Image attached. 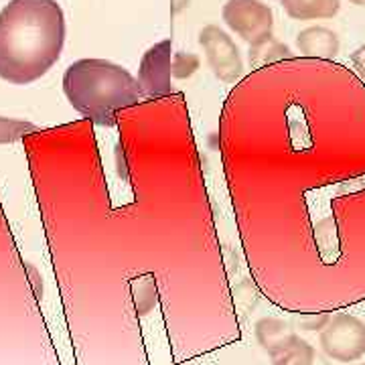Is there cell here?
Returning a JSON list of instances; mask_svg holds the SVG:
<instances>
[{
    "label": "cell",
    "instance_id": "6da1fadb",
    "mask_svg": "<svg viewBox=\"0 0 365 365\" xmlns=\"http://www.w3.org/2000/svg\"><path fill=\"white\" fill-rule=\"evenodd\" d=\"M66 45L57 0H11L0 11V78L26 86L51 69Z\"/></svg>",
    "mask_w": 365,
    "mask_h": 365
},
{
    "label": "cell",
    "instance_id": "7a4b0ae2",
    "mask_svg": "<svg viewBox=\"0 0 365 365\" xmlns=\"http://www.w3.org/2000/svg\"><path fill=\"white\" fill-rule=\"evenodd\" d=\"M69 104L98 126H114L118 112L144 98L138 79L108 59H79L63 73Z\"/></svg>",
    "mask_w": 365,
    "mask_h": 365
},
{
    "label": "cell",
    "instance_id": "3957f363",
    "mask_svg": "<svg viewBox=\"0 0 365 365\" xmlns=\"http://www.w3.org/2000/svg\"><path fill=\"white\" fill-rule=\"evenodd\" d=\"M222 19L250 47L272 39L274 13L262 0H227L223 4Z\"/></svg>",
    "mask_w": 365,
    "mask_h": 365
},
{
    "label": "cell",
    "instance_id": "277c9868",
    "mask_svg": "<svg viewBox=\"0 0 365 365\" xmlns=\"http://www.w3.org/2000/svg\"><path fill=\"white\" fill-rule=\"evenodd\" d=\"M321 349L329 359L349 364L365 355V323L353 314H335L321 331Z\"/></svg>",
    "mask_w": 365,
    "mask_h": 365
},
{
    "label": "cell",
    "instance_id": "5b68a950",
    "mask_svg": "<svg viewBox=\"0 0 365 365\" xmlns=\"http://www.w3.org/2000/svg\"><path fill=\"white\" fill-rule=\"evenodd\" d=\"M199 45L205 53L209 69L223 83H234L244 73V61L234 39L215 25L203 26L199 31Z\"/></svg>",
    "mask_w": 365,
    "mask_h": 365
},
{
    "label": "cell",
    "instance_id": "8992f818",
    "mask_svg": "<svg viewBox=\"0 0 365 365\" xmlns=\"http://www.w3.org/2000/svg\"><path fill=\"white\" fill-rule=\"evenodd\" d=\"M170 63H173V41L165 39L155 43L140 59L138 66V83L144 96L150 98H167L173 93L170 86Z\"/></svg>",
    "mask_w": 365,
    "mask_h": 365
},
{
    "label": "cell",
    "instance_id": "52a82bcc",
    "mask_svg": "<svg viewBox=\"0 0 365 365\" xmlns=\"http://www.w3.org/2000/svg\"><path fill=\"white\" fill-rule=\"evenodd\" d=\"M297 47L304 57L329 61L339 55V35L327 26H307L297 35Z\"/></svg>",
    "mask_w": 365,
    "mask_h": 365
},
{
    "label": "cell",
    "instance_id": "ba28073f",
    "mask_svg": "<svg viewBox=\"0 0 365 365\" xmlns=\"http://www.w3.org/2000/svg\"><path fill=\"white\" fill-rule=\"evenodd\" d=\"M284 13L294 21H321L339 13V0H280Z\"/></svg>",
    "mask_w": 365,
    "mask_h": 365
},
{
    "label": "cell",
    "instance_id": "9c48e42d",
    "mask_svg": "<svg viewBox=\"0 0 365 365\" xmlns=\"http://www.w3.org/2000/svg\"><path fill=\"white\" fill-rule=\"evenodd\" d=\"M294 337H297V333L290 329L288 323L280 321V319L266 317V319H260L256 323V339H258L262 349L268 355H274L276 351H280Z\"/></svg>",
    "mask_w": 365,
    "mask_h": 365
},
{
    "label": "cell",
    "instance_id": "30bf717a",
    "mask_svg": "<svg viewBox=\"0 0 365 365\" xmlns=\"http://www.w3.org/2000/svg\"><path fill=\"white\" fill-rule=\"evenodd\" d=\"M314 355H317V349L313 345L307 343L304 339H300L297 335L280 351L270 355V359H272V365H311Z\"/></svg>",
    "mask_w": 365,
    "mask_h": 365
},
{
    "label": "cell",
    "instance_id": "8fae6325",
    "mask_svg": "<svg viewBox=\"0 0 365 365\" xmlns=\"http://www.w3.org/2000/svg\"><path fill=\"white\" fill-rule=\"evenodd\" d=\"M290 49L287 45L278 43V41L268 39L256 45V47H250V66L252 67H262L266 63H274V61H280V59H290Z\"/></svg>",
    "mask_w": 365,
    "mask_h": 365
},
{
    "label": "cell",
    "instance_id": "7c38bea8",
    "mask_svg": "<svg viewBox=\"0 0 365 365\" xmlns=\"http://www.w3.org/2000/svg\"><path fill=\"white\" fill-rule=\"evenodd\" d=\"M201 66V59L191 51L173 53V63H170V73L175 79H189L195 76L197 69Z\"/></svg>",
    "mask_w": 365,
    "mask_h": 365
},
{
    "label": "cell",
    "instance_id": "4fadbf2b",
    "mask_svg": "<svg viewBox=\"0 0 365 365\" xmlns=\"http://www.w3.org/2000/svg\"><path fill=\"white\" fill-rule=\"evenodd\" d=\"M26 130H33V126L31 124H23V122H13V120H2L0 118V143L14 140V138H19Z\"/></svg>",
    "mask_w": 365,
    "mask_h": 365
},
{
    "label": "cell",
    "instance_id": "5bb4252c",
    "mask_svg": "<svg viewBox=\"0 0 365 365\" xmlns=\"http://www.w3.org/2000/svg\"><path fill=\"white\" fill-rule=\"evenodd\" d=\"M329 323L327 314H309V317H300L299 325L302 331H323V327Z\"/></svg>",
    "mask_w": 365,
    "mask_h": 365
},
{
    "label": "cell",
    "instance_id": "9a60e30c",
    "mask_svg": "<svg viewBox=\"0 0 365 365\" xmlns=\"http://www.w3.org/2000/svg\"><path fill=\"white\" fill-rule=\"evenodd\" d=\"M351 63L365 78V45H361L359 49H355V51L351 53Z\"/></svg>",
    "mask_w": 365,
    "mask_h": 365
},
{
    "label": "cell",
    "instance_id": "2e32d148",
    "mask_svg": "<svg viewBox=\"0 0 365 365\" xmlns=\"http://www.w3.org/2000/svg\"><path fill=\"white\" fill-rule=\"evenodd\" d=\"M311 365H331V364L327 361V357H323L321 353H317V355L313 357V364Z\"/></svg>",
    "mask_w": 365,
    "mask_h": 365
},
{
    "label": "cell",
    "instance_id": "e0dca14e",
    "mask_svg": "<svg viewBox=\"0 0 365 365\" xmlns=\"http://www.w3.org/2000/svg\"><path fill=\"white\" fill-rule=\"evenodd\" d=\"M185 6H189V0H175V11L181 13Z\"/></svg>",
    "mask_w": 365,
    "mask_h": 365
},
{
    "label": "cell",
    "instance_id": "ac0fdd59",
    "mask_svg": "<svg viewBox=\"0 0 365 365\" xmlns=\"http://www.w3.org/2000/svg\"><path fill=\"white\" fill-rule=\"evenodd\" d=\"M351 4H357V6H365V0H349Z\"/></svg>",
    "mask_w": 365,
    "mask_h": 365
},
{
    "label": "cell",
    "instance_id": "d6986e66",
    "mask_svg": "<svg viewBox=\"0 0 365 365\" xmlns=\"http://www.w3.org/2000/svg\"><path fill=\"white\" fill-rule=\"evenodd\" d=\"M359 365H365V361H364V364H359Z\"/></svg>",
    "mask_w": 365,
    "mask_h": 365
}]
</instances>
